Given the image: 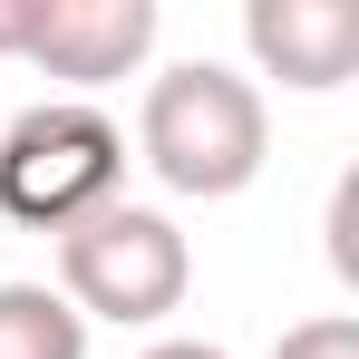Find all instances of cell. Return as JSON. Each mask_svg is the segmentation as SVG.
<instances>
[{
    "label": "cell",
    "mask_w": 359,
    "mask_h": 359,
    "mask_svg": "<svg viewBox=\"0 0 359 359\" xmlns=\"http://www.w3.org/2000/svg\"><path fill=\"white\" fill-rule=\"evenodd\" d=\"M156 0H29V39H20V59L49 68L59 88H117L136 68L156 59Z\"/></svg>",
    "instance_id": "277c9868"
},
{
    "label": "cell",
    "mask_w": 359,
    "mask_h": 359,
    "mask_svg": "<svg viewBox=\"0 0 359 359\" xmlns=\"http://www.w3.org/2000/svg\"><path fill=\"white\" fill-rule=\"evenodd\" d=\"M146 359H233V350H214V340H156Z\"/></svg>",
    "instance_id": "30bf717a"
},
{
    "label": "cell",
    "mask_w": 359,
    "mask_h": 359,
    "mask_svg": "<svg viewBox=\"0 0 359 359\" xmlns=\"http://www.w3.org/2000/svg\"><path fill=\"white\" fill-rule=\"evenodd\" d=\"M243 49L262 78H282L301 97H330L359 68V10L350 0H252L243 10Z\"/></svg>",
    "instance_id": "5b68a950"
},
{
    "label": "cell",
    "mask_w": 359,
    "mask_h": 359,
    "mask_svg": "<svg viewBox=\"0 0 359 359\" xmlns=\"http://www.w3.org/2000/svg\"><path fill=\"white\" fill-rule=\"evenodd\" d=\"M330 272H340V282H359V175L330 184Z\"/></svg>",
    "instance_id": "ba28073f"
},
{
    "label": "cell",
    "mask_w": 359,
    "mask_h": 359,
    "mask_svg": "<svg viewBox=\"0 0 359 359\" xmlns=\"http://www.w3.org/2000/svg\"><path fill=\"white\" fill-rule=\"evenodd\" d=\"M20 39H29V0H0V59H20Z\"/></svg>",
    "instance_id": "9c48e42d"
},
{
    "label": "cell",
    "mask_w": 359,
    "mask_h": 359,
    "mask_svg": "<svg viewBox=\"0 0 359 359\" xmlns=\"http://www.w3.org/2000/svg\"><path fill=\"white\" fill-rule=\"evenodd\" d=\"M0 359H88V320L49 282H0Z\"/></svg>",
    "instance_id": "8992f818"
},
{
    "label": "cell",
    "mask_w": 359,
    "mask_h": 359,
    "mask_svg": "<svg viewBox=\"0 0 359 359\" xmlns=\"http://www.w3.org/2000/svg\"><path fill=\"white\" fill-rule=\"evenodd\" d=\"M272 359H359V320H350V311H320V320H292V330L272 340Z\"/></svg>",
    "instance_id": "52a82bcc"
},
{
    "label": "cell",
    "mask_w": 359,
    "mask_h": 359,
    "mask_svg": "<svg viewBox=\"0 0 359 359\" xmlns=\"http://www.w3.org/2000/svg\"><path fill=\"white\" fill-rule=\"evenodd\" d=\"M194 292V252H184L175 214L156 204H97L59 233V301L78 320H117V330H156L165 311Z\"/></svg>",
    "instance_id": "7a4b0ae2"
},
{
    "label": "cell",
    "mask_w": 359,
    "mask_h": 359,
    "mask_svg": "<svg viewBox=\"0 0 359 359\" xmlns=\"http://www.w3.org/2000/svg\"><path fill=\"white\" fill-rule=\"evenodd\" d=\"M117 184H126V136L88 97H49L0 126V214L29 233H68L78 214L117 204Z\"/></svg>",
    "instance_id": "3957f363"
},
{
    "label": "cell",
    "mask_w": 359,
    "mask_h": 359,
    "mask_svg": "<svg viewBox=\"0 0 359 359\" xmlns=\"http://www.w3.org/2000/svg\"><path fill=\"white\" fill-rule=\"evenodd\" d=\"M136 156H146V175L184 194V204H224L243 184L262 175V156H272V117H262V88L224 59H184L165 68L156 88H146V107H136Z\"/></svg>",
    "instance_id": "6da1fadb"
}]
</instances>
